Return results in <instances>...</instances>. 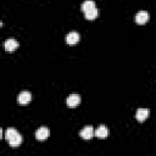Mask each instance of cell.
<instances>
[{
    "label": "cell",
    "instance_id": "cell-5",
    "mask_svg": "<svg viewBox=\"0 0 156 156\" xmlns=\"http://www.w3.org/2000/svg\"><path fill=\"white\" fill-rule=\"evenodd\" d=\"M94 134H95V132H94V128H93L91 126H85V127L80 130V133H79V135H80L83 139H91V138L94 136Z\"/></svg>",
    "mask_w": 156,
    "mask_h": 156
},
{
    "label": "cell",
    "instance_id": "cell-7",
    "mask_svg": "<svg viewBox=\"0 0 156 156\" xmlns=\"http://www.w3.org/2000/svg\"><path fill=\"white\" fill-rule=\"evenodd\" d=\"M149 113H150V110L149 108H144V107H140L136 110V113H135V117L139 122H143L145 121L147 117H149Z\"/></svg>",
    "mask_w": 156,
    "mask_h": 156
},
{
    "label": "cell",
    "instance_id": "cell-12",
    "mask_svg": "<svg viewBox=\"0 0 156 156\" xmlns=\"http://www.w3.org/2000/svg\"><path fill=\"white\" fill-rule=\"evenodd\" d=\"M84 15H85V18L87 20H95L98 16H99V9L98 7H94V9H91V10H89V11H87V12H84Z\"/></svg>",
    "mask_w": 156,
    "mask_h": 156
},
{
    "label": "cell",
    "instance_id": "cell-8",
    "mask_svg": "<svg viewBox=\"0 0 156 156\" xmlns=\"http://www.w3.org/2000/svg\"><path fill=\"white\" fill-rule=\"evenodd\" d=\"M79 39H80V35H79V33H77V32H69V33L66 35V41H67V44H69V45H73V44L78 43Z\"/></svg>",
    "mask_w": 156,
    "mask_h": 156
},
{
    "label": "cell",
    "instance_id": "cell-6",
    "mask_svg": "<svg viewBox=\"0 0 156 156\" xmlns=\"http://www.w3.org/2000/svg\"><path fill=\"white\" fill-rule=\"evenodd\" d=\"M17 46H18V43H17L13 38H9V39H6V41L4 43L5 50H6V51H10V52L15 51V50L17 49Z\"/></svg>",
    "mask_w": 156,
    "mask_h": 156
},
{
    "label": "cell",
    "instance_id": "cell-9",
    "mask_svg": "<svg viewBox=\"0 0 156 156\" xmlns=\"http://www.w3.org/2000/svg\"><path fill=\"white\" fill-rule=\"evenodd\" d=\"M49 134H50V132H49V129H48L46 127H40V128L37 129V132H35V138H37L38 140H45V139L49 136Z\"/></svg>",
    "mask_w": 156,
    "mask_h": 156
},
{
    "label": "cell",
    "instance_id": "cell-3",
    "mask_svg": "<svg viewBox=\"0 0 156 156\" xmlns=\"http://www.w3.org/2000/svg\"><path fill=\"white\" fill-rule=\"evenodd\" d=\"M30 100H32V94H30L29 91H27V90L21 91V93L18 94V96H17V101H18V104H22V105L28 104Z\"/></svg>",
    "mask_w": 156,
    "mask_h": 156
},
{
    "label": "cell",
    "instance_id": "cell-11",
    "mask_svg": "<svg viewBox=\"0 0 156 156\" xmlns=\"http://www.w3.org/2000/svg\"><path fill=\"white\" fill-rule=\"evenodd\" d=\"M80 7H82V11L83 12H87V11H89V10L96 7V6H95V1L94 0H84L82 2V6Z\"/></svg>",
    "mask_w": 156,
    "mask_h": 156
},
{
    "label": "cell",
    "instance_id": "cell-4",
    "mask_svg": "<svg viewBox=\"0 0 156 156\" xmlns=\"http://www.w3.org/2000/svg\"><path fill=\"white\" fill-rule=\"evenodd\" d=\"M66 102H67V105L69 107H76V106H78L80 104V95H78V94H71V95H68Z\"/></svg>",
    "mask_w": 156,
    "mask_h": 156
},
{
    "label": "cell",
    "instance_id": "cell-1",
    "mask_svg": "<svg viewBox=\"0 0 156 156\" xmlns=\"http://www.w3.org/2000/svg\"><path fill=\"white\" fill-rule=\"evenodd\" d=\"M5 139L7 140V143L12 146V147H17L21 145L22 143V135L13 128H9L5 132Z\"/></svg>",
    "mask_w": 156,
    "mask_h": 156
},
{
    "label": "cell",
    "instance_id": "cell-2",
    "mask_svg": "<svg viewBox=\"0 0 156 156\" xmlns=\"http://www.w3.org/2000/svg\"><path fill=\"white\" fill-rule=\"evenodd\" d=\"M149 18H150L149 12H147V11H144V10L139 11V12L135 15V22L139 23V24H144V23H146V22L149 21Z\"/></svg>",
    "mask_w": 156,
    "mask_h": 156
},
{
    "label": "cell",
    "instance_id": "cell-10",
    "mask_svg": "<svg viewBox=\"0 0 156 156\" xmlns=\"http://www.w3.org/2000/svg\"><path fill=\"white\" fill-rule=\"evenodd\" d=\"M108 128L106 127V126H104V124H101L96 130H95V135L98 136V138H100V139H104V138H106L107 135H108Z\"/></svg>",
    "mask_w": 156,
    "mask_h": 156
}]
</instances>
